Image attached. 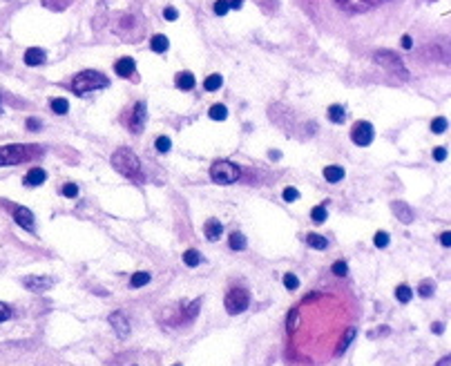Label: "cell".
Returning a JSON list of instances; mask_svg holds the SVG:
<instances>
[{"label":"cell","instance_id":"obj_1","mask_svg":"<svg viewBox=\"0 0 451 366\" xmlns=\"http://www.w3.org/2000/svg\"><path fill=\"white\" fill-rule=\"evenodd\" d=\"M112 165L116 172H121L123 177H130L134 181H143V172H141V161L130 148H118L112 154Z\"/></svg>","mask_w":451,"mask_h":366},{"label":"cell","instance_id":"obj_2","mask_svg":"<svg viewBox=\"0 0 451 366\" xmlns=\"http://www.w3.org/2000/svg\"><path fill=\"white\" fill-rule=\"evenodd\" d=\"M108 85H110V78L105 74H101V72H96V70H85L72 81V92L78 94V96H83V94L94 92V89H103Z\"/></svg>","mask_w":451,"mask_h":366},{"label":"cell","instance_id":"obj_3","mask_svg":"<svg viewBox=\"0 0 451 366\" xmlns=\"http://www.w3.org/2000/svg\"><path fill=\"white\" fill-rule=\"evenodd\" d=\"M241 177V170L230 161H215L210 165V179L219 185H230Z\"/></svg>","mask_w":451,"mask_h":366},{"label":"cell","instance_id":"obj_4","mask_svg":"<svg viewBox=\"0 0 451 366\" xmlns=\"http://www.w3.org/2000/svg\"><path fill=\"white\" fill-rule=\"evenodd\" d=\"M223 304H226L228 315H241L248 306H250V295H248L246 288H233V290H228Z\"/></svg>","mask_w":451,"mask_h":366},{"label":"cell","instance_id":"obj_5","mask_svg":"<svg viewBox=\"0 0 451 366\" xmlns=\"http://www.w3.org/2000/svg\"><path fill=\"white\" fill-rule=\"evenodd\" d=\"M31 154L29 148L22 145H0V165H16Z\"/></svg>","mask_w":451,"mask_h":366},{"label":"cell","instance_id":"obj_6","mask_svg":"<svg viewBox=\"0 0 451 366\" xmlns=\"http://www.w3.org/2000/svg\"><path fill=\"white\" fill-rule=\"evenodd\" d=\"M373 137H375V132L369 121H358L351 127V141L355 145H360V148H366V145L373 143Z\"/></svg>","mask_w":451,"mask_h":366},{"label":"cell","instance_id":"obj_7","mask_svg":"<svg viewBox=\"0 0 451 366\" xmlns=\"http://www.w3.org/2000/svg\"><path fill=\"white\" fill-rule=\"evenodd\" d=\"M22 286L31 292H45L54 286V277H47V275H27V277H22Z\"/></svg>","mask_w":451,"mask_h":366},{"label":"cell","instance_id":"obj_8","mask_svg":"<svg viewBox=\"0 0 451 366\" xmlns=\"http://www.w3.org/2000/svg\"><path fill=\"white\" fill-rule=\"evenodd\" d=\"M375 63H380L382 67H386V70H391V72H400V74L407 72L404 65H402V60L391 52H375Z\"/></svg>","mask_w":451,"mask_h":366},{"label":"cell","instance_id":"obj_9","mask_svg":"<svg viewBox=\"0 0 451 366\" xmlns=\"http://www.w3.org/2000/svg\"><path fill=\"white\" fill-rule=\"evenodd\" d=\"M110 324H112V328L116 330L118 340H127V335H130V322H127L125 313H121V311L112 313V315H110Z\"/></svg>","mask_w":451,"mask_h":366},{"label":"cell","instance_id":"obj_10","mask_svg":"<svg viewBox=\"0 0 451 366\" xmlns=\"http://www.w3.org/2000/svg\"><path fill=\"white\" fill-rule=\"evenodd\" d=\"M14 221L18 223V226L22 230H27V232H34L36 230V226H34V215L29 208H14Z\"/></svg>","mask_w":451,"mask_h":366},{"label":"cell","instance_id":"obj_11","mask_svg":"<svg viewBox=\"0 0 451 366\" xmlns=\"http://www.w3.org/2000/svg\"><path fill=\"white\" fill-rule=\"evenodd\" d=\"M145 125V103H137L132 110V116H130V129L134 134H139Z\"/></svg>","mask_w":451,"mask_h":366},{"label":"cell","instance_id":"obj_12","mask_svg":"<svg viewBox=\"0 0 451 366\" xmlns=\"http://www.w3.org/2000/svg\"><path fill=\"white\" fill-rule=\"evenodd\" d=\"M134 70H137V63H134V58H130V56H123V58L116 60L114 65V72L121 78H130L134 74Z\"/></svg>","mask_w":451,"mask_h":366},{"label":"cell","instance_id":"obj_13","mask_svg":"<svg viewBox=\"0 0 451 366\" xmlns=\"http://www.w3.org/2000/svg\"><path fill=\"white\" fill-rule=\"evenodd\" d=\"M204 235L208 241H219L223 235V226L219 223V219H208L204 223Z\"/></svg>","mask_w":451,"mask_h":366},{"label":"cell","instance_id":"obj_14","mask_svg":"<svg viewBox=\"0 0 451 366\" xmlns=\"http://www.w3.org/2000/svg\"><path fill=\"white\" fill-rule=\"evenodd\" d=\"M391 210L396 212V217H398L402 223H411V221H413V210H411V206L404 204V201H393V204H391Z\"/></svg>","mask_w":451,"mask_h":366},{"label":"cell","instance_id":"obj_15","mask_svg":"<svg viewBox=\"0 0 451 366\" xmlns=\"http://www.w3.org/2000/svg\"><path fill=\"white\" fill-rule=\"evenodd\" d=\"M45 52L41 47H29L25 52V65H29V67H38V65H43L45 63Z\"/></svg>","mask_w":451,"mask_h":366},{"label":"cell","instance_id":"obj_16","mask_svg":"<svg viewBox=\"0 0 451 366\" xmlns=\"http://www.w3.org/2000/svg\"><path fill=\"white\" fill-rule=\"evenodd\" d=\"M45 179H47V172L43 170V168H31L29 172H27L25 177V183L31 185V188H36V185H43Z\"/></svg>","mask_w":451,"mask_h":366},{"label":"cell","instance_id":"obj_17","mask_svg":"<svg viewBox=\"0 0 451 366\" xmlns=\"http://www.w3.org/2000/svg\"><path fill=\"white\" fill-rule=\"evenodd\" d=\"M168 47H170V41H168L163 34H154L152 36V41H150V49L154 54H166L168 52Z\"/></svg>","mask_w":451,"mask_h":366},{"label":"cell","instance_id":"obj_18","mask_svg":"<svg viewBox=\"0 0 451 366\" xmlns=\"http://www.w3.org/2000/svg\"><path fill=\"white\" fill-rule=\"evenodd\" d=\"M174 83H177V87L179 89H183V92H188V89H192L195 87V76L190 74V72H179L177 76H174Z\"/></svg>","mask_w":451,"mask_h":366},{"label":"cell","instance_id":"obj_19","mask_svg":"<svg viewBox=\"0 0 451 366\" xmlns=\"http://www.w3.org/2000/svg\"><path fill=\"white\" fill-rule=\"evenodd\" d=\"M355 335H358V330H355V328H353V326H351V328H346V333H344V335H342V340H340V344H337V348H335V355H337V357H340V355H342V353H344V351H346V348H348V346H351V342H353V337H355Z\"/></svg>","mask_w":451,"mask_h":366},{"label":"cell","instance_id":"obj_20","mask_svg":"<svg viewBox=\"0 0 451 366\" xmlns=\"http://www.w3.org/2000/svg\"><path fill=\"white\" fill-rule=\"evenodd\" d=\"M324 179L329 183L342 181V179H344V168H340V165H326L324 168Z\"/></svg>","mask_w":451,"mask_h":366},{"label":"cell","instance_id":"obj_21","mask_svg":"<svg viewBox=\"0 0 451 366\" xmlns=\"http://www.w3.org/2000/svg\"><path fill=\"white\" fill-rule=\"evenodd\" d=\"M150 273H143V270H139V273H134L132 275V279H130V286L132 288H143V286H148L150 284Z\"/></svg>","mask_w":451,"mask_h":366},{"label":"cell","instance_id":"obj_22","mask_svg":"<svg viewBox=\"0 0 451 366\" xmlns=\"http://www.w3.org/2000/svg\"><path fill=\"white\" fill-rule=\"evenodd\" d=\"M208 116H210L212 121H226V116H228V108H226L223 103H215L210 110H208Z\"/></svg>","mask_w":451,"mask_h":366},{"label":"cell","instance_id":"obj_23","mask_svg":"<svg viewBox=\"0 0 451 366\" xmlns=\"http://www.w3.org/2000/svg\"><path fill=\"white\" fill-rule=\"evenodd\" d=\"M199 261H201L199 250H195V248H190V250H185V252H183V263H185V266L195 268V266H199Z\"/></svg>","mask_w":451,"mask_h":366},{"label":"cell","instance_id":"obj_24","mask_svg":"<svg viewBox=\"0 0 451 366\" xmlns=\"http://www.w3.org/2000/svg\"><path fill=\"white\" fill-rule=\"evenodd\" d=\"M306 241H308V246H313L315 250H324L326 246H329V241H326V237H322V235H317V232H311L306 237Z\"/></svg>","mask_w":451,"mask_h":366},{"label":"cell","instance_id":"obj_25","mask_svg":"<svg viewBox=\"0 0 451 366\" xmlns=\"http://www.w3.org/2000/svg\"><path fill=\"white\" fill-rule=\"evenodd\" d=\"M329 119L333 123H344V119H346V110H344L342 105H331V108H329Z\"/></svg>","mask_w":451,"mask_h":366},{"label":"cell","instance_id":"obj_26","mask_svg":"<svg viewBox=\"0 0 451 366\" xmlns=\"http://www.w3.org/2000/svg\"><path fill=\"white\" fill-rule=\"evenodd\" d=\"M221 85H223V78L219 76V74H210V76H208L206 81H204V87L208 89V92H217V89L221 87Z\"/></svg>","mask_w":451,"mask_h":366},{"label":"cell","instance_id":"obj_27","mask_svg":"<svg viewBox=\"0 0 451 366\" xmlns=\"http://www.w3.org/2000/svg\"><path fill=\"white\" fill-rule=\"evenodd\" d=\"M228 241H230V248H233V250H246V246H248V241L241 232H233Z\"/></svg>","mask_w":451,"mask_h":366},{"label":"cell","instance_id":"obj_28","mask_svg":"<svg viewBox=\"0 0 451 366\" xmlns=\"http://www.w3.org/2000/svg\"><path fill=\"white\" fill-rule=\"evenodd\" d=\"M396 297H398V302L409 304V302H411V297H413V290H411L407 284H400L398 288H396Z\"/></svg>","mask_w":451,"mask_h":366},{"label":"cell","instance_id":"obj_29","mask_svg":"<svg viewBox=\"0 0 451 366\" xmlns=\"http://www.w3.org/2000/svg\"><path fill=\"white\" fill-rule=\"evenodd\" d=\"M52 112H56V114H67L70 112V101L67 98H52Z\"/></svg>","mask_w":451,"mask_h":366},{"label":"cell","instance_id":"obj_30","mask_svg":"<svg viewBox=\"0 0 451 366\" xmlns=\"http://www.w3.org/2000/svg\"><path fill=\"white\" fill-rule=\"evenodd\" d=\"M199 308H201V300H195V302H190L188 306H185V311H183V317H188V319H195V317H197V313H199Z\"/></svg>","mask_w":451,"mask_h":366},{"label":"cell","instance_id":"obj_31","mask_svg":"<svg viewBox=\"0 0 451 366\" xmlns=\"http://www.w3.org/2000/svg\"><path fill=\"white\" fill-rule=\"evenodd\" d=\"M311 219L315 223H324L326 221V206H315L311 210Z\"/></svg>","mask_w":451,"mask_h":366},{"label":"cell","instance_id":"obj_32","mask_svg":"<svg viewBox=\"0 0 451 366\" xmlns=\"http://www.w3.org/2000/svg\"><path fill=\"white\" fill-rule=\"evenodd\" d=\"M154 148H156V152L166 154V152L172 150V141L168 139V137H159V139H156V143H154Z\"/></svg>","mask_w":451,"mask_h":366},{"label":"cell","instance_id":"obj_33","mask_svg":"<svg viewBox=\"0 0 451 366\" xmlns=\"http://www.w3.org/2000/svg\"><path fill=\"white\" fill-rule=\"evenodd\" d=\"M447 125H449L447 119H444V116H438V119L431 121V132L433 134H442L444 129H447Z\"/></svg>","mask_w":451,"mask_h":366},{"label":"cell","instance_id":"obj_34","mask_svg":"<svg viewBox=\"0 0 451 366\" xmlns=\"http://www.w3.org/2000/svg\"><path fill=\"white\" fill-rule=\"evenodd\" d=\"M284 286H286V288H288V290L300 288V279H297V275L286 273V275H284Z\"/></svg>","mask_w":451,"mask_h":366},{"label":"cell","instance_id":"obj_35","mask_svg":"<svg viewBox=\"0 0 451 366\" xmlns=\"http://www.w3.org/2000/svg\"><path fill=\"white\" fill-rule=\"evenodd\" d=\"M63 196H67V199H76V196H78V185L76 183H65L63 185Z\"/></svg>","mask_w":451,"mask_h":366},{"label":"cell","instance_id":"obj_36","mask_svg":"<svg viewBox=\"0 0 451 366\" xmlns=\"http://www.w3.org/2000/svg\"><path fill=\"white\" fill-rule=\"evenodd\" d=\"M418 292H420V297H431V295H433V281L425 279V281H422V284H420Z\"/></svg>","mask_w":451,"mask_h":366},{"label":"cell","instance_id":"obj_37","mask_svg":"<svg viewBox=\"0 0 451 366\" xmlns=\"http://www.w3.org/2000/svg\"><path fill=\"white\" fill-rule=\"evenodd\" d=\"M373 244H375L377 248H386V246H389V235L384 232V230H380V232H375Z\"/></svg>","mask_w":451,"mask_h":366},{"label":"cell","instance_id":"obj_38","mask_svg":"<svg viewBox=\"0 0 451 366\" xmlns=\"http://www.w3.org/2000/svg\"><path fill=\"white\" fill-rule=\"evenodd\" d=\"M331 270H333V275H337V277H344V275L348 273V266H346V261H335Z\"/></svg>","mask_w":451,"mask_h":366},{"label":"cell","instance_id":"obj_39","mask_svg":"<svg viewBox=\"0 0 451 366\" xmlns=\"http://www.w3.org/2000/svg\"><path fill=\"white\" fill-rule=\"evenodd\" d=\"M300 199V190L297 188H286L284 190V201H288V204H293V201Z\"/></svg>","mask_w":451,"mask_h":366},{"label":"cell","instance_id":"obj_40","mask_svg":"<svg viewBox=\"0 0 451 366\" xmlns=\"http://www.w3.org/2000/svg\"><path fill=\"white\" fill-rule=\"evenodd\" d=\"M212 9H215L217 16H226V14H228V9H230V7H228V0H217Z\"/></svg>","mask_w":451,"mask_h":366},{"label":"cell","instance_id":"obj_41","mask_svg":"<svg viewBox=\"0 0 451 366\" xmlns=\"http://www.w3.org/2000/svg\"><path fill=\"white\" fill-rule=\"evenodd\" d=\"M163 18L170 20V22H174V20L179 18V11L174 9V7H166V9H163Z\"/></svg>","mask_w":451,"mask_h":366},{"label":"cell","instance_id":"obj_42","mask_svg":"<svg viewBox=\"0 0 451 366\" xmlns=\"http://www.w3.org/2000/svg\"><path fill=\"white\" fill-rule=\"evenodd\" d=\"M9 317H11V308L7 306V304H3V302H0V324H3V322H7Z\"/></svg>","mask_w":451,"mask_h":366},{"label":"cell","instance_id":"obj_43","mask_svg":"<svg viewBox=\"0 0 451 366\" xmlns=\"http://www.w3.org/2000/svg\"><path fill=\"white\" fill-rule=\"evenodd\" d=\"M433 159H436V161H444V159H447V148H436V150H433Z\"/></svg>","mask_w":451,"mask_h":366},{"label":"cell","instance_id":"obj_44","mask_svg":"<svg viewBox=\"0 0 451 366\" xmlns=\"http://www.w3.org/2000/svg\"><path fill=\"white\" fill-rule=\"evenodd\" d=\"M295 328H297V311H293L288 315V333H293Z\"/></svg>","mask_w":451,"mask_h":366},{"label":"cell","instance_id":"obj_45","mask_svg":"<svg viewBox=\"0 0 451 366\" xmlns=\"http://www.w3.org/2000/svg\"><path fill=\"white\" fill-rule=\"evenodd\" d=\"M41 125H43V123L38 121V119H27V129H29V132H36V129H41Z\"/></svg>","mask_w":451,"mask_h":366},{"label":"cell","instance_id":"obj_46","mask_svg":"<svg viewBox=\"0 0 451 366\" xmlns=\"http://www.w3.org/2000/svg\"><path fill=\"white\" fill-rule=\"evenodd\" d=\"M440 244H442L444 248L451 246V232H442V235H440Z\"/></svg>","mask_w":451,"mask_h":366},{"label":"cell","instance_id":"obj_47","mask_svg":"<svg viewBox=\"0 0 451 366\" xmlns=\"http://www.w3.org/2000/svg\"><path fill=\"white\" fill-rule=\"evenodd\" d=\"M241 5H244V0H228L230 9H241Z\"/></svg>","mask_w":451,"mask_h":366},{"label":"cell","instance_id":"obj_48","mask_svg":"<svg viewBox=\"0 0 451 366\" xmlns=\"http://www.w3.org/2000/svg\"><path fill=\"white\" fill-rule=\"evenodd\" d=\"M402 47H404V49H411V47H413V41H411V36H404V38H402Z\"/></svg>","mask_w":451,"mask_h":366},{"label":"cell","instance_id":"obj_49","mask_svg":"<svg viewBox=\"0 0 451 366\" xmlns=\"http://www.w3.org/2000/svg\"><path fill=\"white\" fill-rule=\"evenodd\" d=\"M268 156H270V159H279L281 152H279V150H270V152H268Z\"/></svg>","mask_w":451,"mask_h":366},{"label":"cell","instance_id":"obj_50","mask_svg":"<svg viewBox=\"0 0 451 366\" xmlns=\"http://www.w3.org/2000/svg\"><path fill=\"white\" fill-rule=\"evenodd\" d=\"M449 362H451V357H444V359H440V362H438V366H449Z\"/></svg>","mask_w":451,"mask_h":366},{"label":"cell","instance_id":"obj_51","mask_svg":"<svg viewBox=\"0 0 451 366\" xmlns=\"http://www.w3.org/2000/svg\"><path fill=\"white\" fill-rule=\"evenodd\" d=\"M0 112H3V101H0Z\"/></svg>","mask_w":451,"mask_h":366},{"label":"cell","instance_id":"obj_52","mask_svg":"<svg viewBox=\"0 0 451 366\" xmlns=\"http://www.w3.org/2000/svg\"><path fill=\"white\" fill-rule=\"evenodd\" d=\"M174 366H179V364H174Z\"/></svg>","mask_w":451,"mask_h":366}]
</instances>
